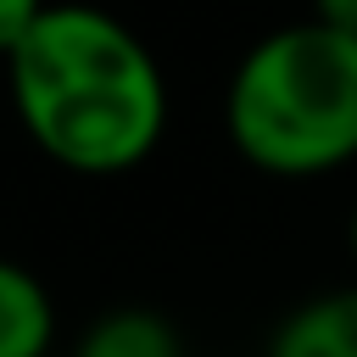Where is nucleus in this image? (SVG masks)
<instances>
[{
	"instance_id": "7",
	"label": "nucleus",
	"mask_w": 357,
	"mask_h": 357,
	"mask_svg": "<svg viewBox=\"0 0 357 357\" xmlns=\"http://www.w3.org/2000/svg\"><path fill=\"white\" fill-rule=\"evenodd\" d=\"M307 17L340 33H357V0H307Z\"/></svg>"
},
{
	"instance_id": "2",
	"label": "nucleus",
	"mask_w": 357,
	"mask_h": 357,
	"mask_svg": "<svg viewBox=\"0 0 357 357\" xmlns=\"http://www.w3.org/2000/svg\"><path fill=\"white\" fill-rule=\"evenodd\" d=\"M223 139L279 184L346 173L357 162V33L312 17L257 33L223 78Z\"/></svg>"
},
{
	"instance_id": "3",
	"label": "nucleus",
	"mask_w": 357,
	"mask_h": 357,
	"mask_svg": "<svg viewBox=\"0 0 357 357\" xmlns=\"http://www.w3.org/2000/svg\"><path fill=\"white\" fill-rule=\"evenodd\" d=\"M262 357H357V279L296 301L268 329Z\"/></svg>"
},
{
	"instance_id": "1",
	"label": "nucleus",
	"mask_w": 357,
	"mask_h": 357,
	"mask_svg": "<svg viewBox=\"0 0 357 357\" xmlns=\"http://www.w3.org/2000/svg\"><path fill=\"white\" fill-rule=\"evenodd\" d=\"M0 73L22 139L73 178H128L167 139V67L112 6L50 0Z\"/></svg>"
},
{
	"instance_id": "4",
	"label": "nucleus",
	"mask_w": 357,
	"mask_h": 357,
	"mask_svg": "<svg viewBox=\"0 0 357 357\" xmlns=\"http://www.w3.org/2000/svg\"><path fill=\"white\" fill-rule=\"evenodd\" d=\"M56 329L61 312L50 284L28 262L0 257V357H56Z\"/></svg>"
},
{
	"instance_id": "6",
	"label": "nucleus",
	"mask_w": 357,
	"mask_h": 357,
	"mask_svg": "<svg viewBox=\"0 0 357 357\" xmlns=\"http://www.w3.org/2000/svg\"><path fill=\"white\" fill-rule=\"evenodd\" d=\"M50 0H0V61L17 50V39L33 28V17L45 11Z\"/></svg>"
},
{
	"instance_id": "8",
	"label": "nucleus",
	"mask_w": 357,
	"mask_h": 357,
	"mask_svg": "<svg viewBox=\"0 0 357 357\" xmlns=\"http://www.w3.org/2000/svg\"><path fill=\"white\" fill-rule=\"evenodd\" d=\"M346 245H351V268H357V201H351V218H346Z\"/></svg>"
},
{
	"instance_id": "5",
	"label": "nucleus",
	"mask_w": 357,
	"mask_h": 357,
	"mask_svg": "<svg viewBox=\"0 0 357 357\" xmlns=\"http://www.w3.org/2000/svg\"><path fill=\"white\" fill-rule=\"evenodd\" d=\"M67 357H184V335L167 312L123 301V307H106L100 318H89Z\"/></svg>"
}]
</instances>
